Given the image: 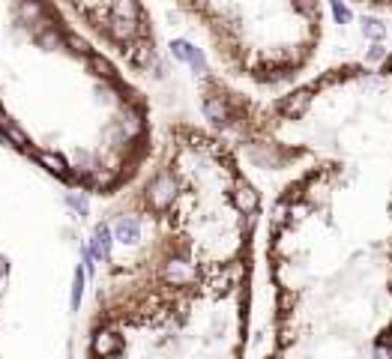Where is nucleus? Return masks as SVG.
Returning <instances> with one entry per match:
<instances>
[{
    "mask_svg": "<svg viewBox=\"0 0 392 359\" xmlns=\"http://www.w3.org/2000/svg\"><path fill=\"white\" fill-rule=\"evenodd\" d=\"M198 102L245 165L287 174L267 210L264 359H392V51L270 99L204 69Z\"/></svg>",
    "mask_w": 392,
    "mask_h": 359,
    "instance_id": "f257e3e1",
    "label": "nucleus"
},
{
    "mask_svg": "<svg viewBox=\"0 0 392 359\" xmlns=\"http://www.w3.org/2000/svg\"><path fill=\"white\" fill-rule=\"evenodd\" d=\"M90 237L84 359H245L260 189L207 123L171 120Z\"/></svg>",
    "mask_w": 392,
    "mask_h": 359,
    "instance_id": "f03ea898",
    "label": "nucleus"
},
{
    "mask_svg": "<svg viewBox=\"0 0 392 359\" xmlns=\"http://www.w3.org/2000/svg\"><path fill=\"white\" fill-rule=\"evenodd\" d=\"M0 138L90 198L126 192L159 141L144 90L60 0H0Z\"/></svg>",
    "mask_w": 392,
    "mask_h": 359,
    "instance_id": "7ed1b4c3",
    "label": "nucleus"
},
{
    "mask_svg": "<svg viewBox=\"0 0 392 359\" xmlns=\"http://www.w3.org/2000/svg\"><path fill=\"white\" fill-rule=\"evenodd\" d=\"M207 39L222 75L255 90H279L306 72L324 45L329 0H174ZM392 12V0H344Z\"/></svg>",
    "mask_w": 392,
    "mask_h": 359,
    "instance_id": "20e7f679",
    "label": "nucleus"
},
{
    "mask_svg": "<svg viewBox=\"0 0 392 359\" xmlns=\"http://www.w3.org/2000/svg\"><path fill=\"white\" fill-rule=\"evenodd\" d=\"M87 33L123 66L144 78H162L165 60L153 12L144 0H60Z\"/></svg>",
    "mask_w": 392,
    "mask_h": 359,
    "instance_id": "39448f33",
    "label": "nucleus"
}]
</instances>
